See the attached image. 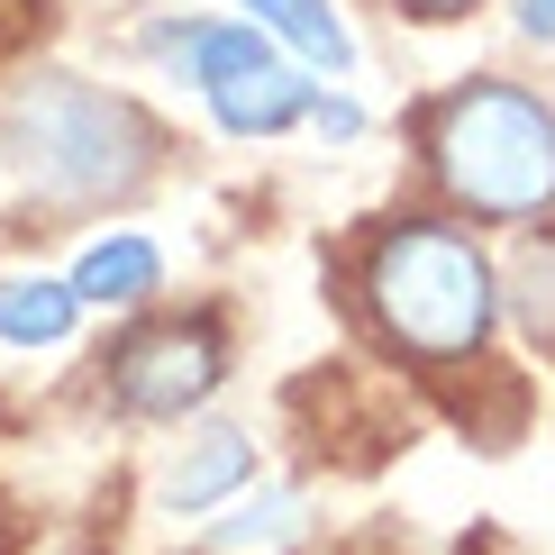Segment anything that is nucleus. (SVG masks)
I'll return each instance as SVG.
<instances>
[{
    "label": "nucleus",
    "instance_id": "0eeeda50",
    "mask_svg": "<svg viewBox=\"0 0 555 555\" xmlns=\"http://www.w3.org/2000/svg\"><path fill=\"white\" fill-rule=\"evenodd\" d=\"M228 10H246L273 46H292L319 74H356V28L337 18V0H228Z\"/></svg>",
    "mask_w": 555,
    "mask_h": 555
},
{
    "label": "nucleus",
    "instance_id": "6e6552de",
    "mask_svg": "<svg viewBox=\"0 0 555 555\" xmlns=\"http://www.w3.org/2000/svg\"><path fill=\"white\" fill-rule=\"evenodd\" d=\"M246 474H256L246 428H201L192 447L173 455V474H165V511H210V501H228Z\"/></svg>",
    "mask_w": 555,
    "mask_h": 555
},
{
    "label": "nucleus",
    "instance_id": "7ed1b4c3",
    "mask_svg": "<svg viewBox=\"0 0 555 555\" xmlns=\"http://www.w3.org/2000/svg\"><path fill=\"white\" fill-rule=\"evenodd\" d=\"M0 146L18 155V173L46 201H109V192H137L155 173L146 109L119 101V91H101V82H82V74L18 82L10 109H0Z\"/></svg>",
    "mask_w": 555,
    "mask_h": 555
},
{
    "label": "nucleus",
    "instance_id": "1a4fd4ad",
    "mask_svg": "<svg viewBox=\"0 0 555 555\" xmlns=\"http://www.w3.org/2000/svg\"><path fill=\"white\" fill-rule=\"evenodd\" d=\"M82 319L74 283L55 273H0V346H64Z\"/></svg>",
    "mask_w": 555,
    "mask_h": 555
},
{
    "label": "nucleus",
    "instance_id": "4468645a",
    "mask_svg": "<svg viewBox=\"0 0 555 555\" xmlns=\"http://www.w3.org/2000/svg\"><path fill=\"white\" fill-rule=\"evenodd\" d=\"M511 10H519V37H546L555 46V0H511Z\"/></svg>",
    "mask_w": 555,
    "mask_h": 555
},
{
    "label": "nucleus",
    "instance_id": "423d86ee",
    "mask_svg": "<svg viewBox=\"0 0 555 555\" xmlns=\"http://www.w3.org/2000/svg\"><path fill=\"white\" fill-rule=\"evenodd\" d=\"M74 300L82 310H137V300H155V283H165V246L137 237V228H109V237H91L74 256Z\"/></svg>",
    "mask_w": 555,
    "mask_h": 555
},
{
    "label": "nucleus",
    "instance_id": "ddd939ff",
    "mask_svg": "<svg viewBox=\"0 0 555 555\" xmlns=\"http://www.w3.org/2000/svg\"><path fill=\"white\" fill-rule=\"evenodd\" d=\"M401 18H428V28H447V18H465V10H482V0H391Z\"/></svg>",
    "mask_w": 555,
    "mask_h": 555
},
{
    "label": "nucleus",
    "instance_id": "f03ea898",
    "mask_svg": "<svg viewBox=\"0 0 555 555\" xmlns=\"http://www.w3.org/2000/svg\"><path fill=\"white\" fill-rule=\"evenodd\" d=\"M356 292H364V319L383 328L391 356L410 364H474L501 328V283L482 264L474 237L437 219H391L356 264Z\"/></svg>",
    "mask_w": 555,
    "mask_h": 555
},
{
    "label": "nucleus",
    "instance_id": "f257e3e1",
    "mask_svg": "<svg viewBox=\"0 0 555 555\" xmlns=\"http://www.w3.org/2000/svg\"><path fill=\"white\" fill-rule=\"evenodd\" d=\"M420 155L465 219L528 228L555 210V109L511 74H474L420 109Z\"/></svg>",
    "mask_w": 555,
    "mask_h": 555
},
{
    "label": "nucleus",
    "instance_id": "9b49d317",
    "mask_svg": "<svg viewBox=\"0 0 555 555\" xmlns=\"http://www.w3.org/2000/svg\"><path fill=\"white\" fill-rule=\"evenodd\" d=\"M511 300H519V319H528V337L555 356V237L546 246H528L519 273H511Z\"/></svg>",
    "mask_w": 555,
    "mask_h": 555
},
{
    "label": "nucleus",
    "instance_id": "f8f14e48",
    "mask_svg": "<svg viewBox=\"0 0 555 555\" xmlns=\"http://www.w3.org/2000/svg\"><path fill=\"white\" fill-rule=\"evenodd\" d=\"M310 128L328 137V146H346V137H364V109L346 101V91H319V101H310Z\"/></svg>",
    "mask_w": 555,
    "mask_h": 555
},
{
    "label": "nucleus",
    "instance_id": "39448f33",
    "mask_svg": "<svg viewBox=\"0 0 555 555\" xmlns=\"http://www.w3.org/2000/svg\"><path fill=\"white\" fill-rule=\"evenodd\" d=\"M109 391L137 420H182L219 391V328L210 319H155L109 356Z\"/></svg>",
    "mask_w": 555,
    "mask_h": 555
},
{
    "label": "nucleus",
    "instance_id": "9d476101",
    "mask_svg": "<svg viewBox=\"0 0 555 555\" xmlns=\"http://www.w3.org/2000/svg\"><path fill=\"white\" fill-rule=\"evenodd\" d=\"M292 538H300V492H264V501H246V511L219 528L228 555H273V546H292Z\"/></svg>",
    "mask_w": 555,
    "mask_h": 555
},
{
    "label": "nucleus",
    "instance_id": "20e7f679",
    "mask_svg": "<svg viewBox=\"0 0 555 555\" xmlns=\"http://www.w3.org/2000/svg\"><path fill=\"white\" fill-rule=\"evenodd\" d=\"M146 55H165L173 82H192L228 137H283L319 101V82L300 74L256 18H165L146 37Z\"/></svg>",
    "mask_w": 555,
    "mask_h": 555
}]
</instances>
